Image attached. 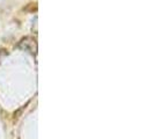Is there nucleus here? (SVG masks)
I'll return each instance as SVG.
<instances>
[{"label": "nucleus", "mask_w": 154, "mask_h": 139, "mask_svg": "<svg viewBox=\"0 0 154 139\" xmlns=\"http://www.w3.org/2000/svg\"><path fill=\"white\" fill-rule=\"evenodd\" d=\"M19 48L24 51H29L32 54H36L37 52V43H36V39H34L32 37L22 39L19 43Z\"/></svg>", "instance_id": "nucleus-1"}]
</instances>
